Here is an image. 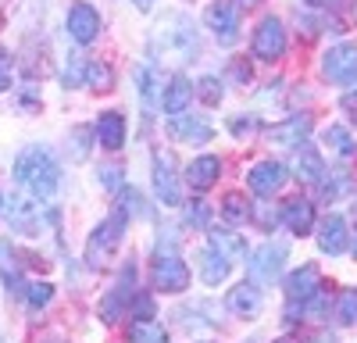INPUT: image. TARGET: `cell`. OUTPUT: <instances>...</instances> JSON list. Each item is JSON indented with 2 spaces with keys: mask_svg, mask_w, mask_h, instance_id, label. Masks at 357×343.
<instances>
[{
  "mask_svg": "<svg viewBox=\"0 0 357 343\" xmlns=\"http://www.w3.org/2000/svg\"><path fill=\"white\" fill-rule=\"evenodd\" d=\"M15 179L25 186V193L33 200H50L61 186V165L54 161V154L47 147H25L15 158Z\"/></svg>",
  "mask_w": 357,
  "mask_h": 343,
  "instance_id": "1",
  "label": "cell"
},
{
  "mask_svg": "<svg viewBox=\"0 0 357 343\" xmlns=\"http://www.w3.org/2000/svg\"><path fill=\"white\" fill-rule=\"evenodd\" d=\"M151 43H154L158 57H165V61H193L197 57V29L186 15L168 11V15H161Z\"/></svg>",
  "mask_w": 357,
  "mask_h": 343,
  "instance_id": "2",
  "label": "cell"
},
{
  "mask_svg": "<svg viewBox=\"0 0 357 343\" xmlns=\"http://www.w3.org/2000/svg\"><path fill=\"white\" fill-rule=\"evenodd\" d=\"M126 229H129V215H126L122 208H114L111 218L100 222L93 233H89V240H86V265H89V268H104L111 257H114L118 243H122Z\"/></svg>",
  "mask_w": 357,
  "mask_h": 343,
  "instance_id": "3",
  "label": "cell"
},
{
  "mask_svg": "<svg viewBox=\"0 0 357 343\" xmlns=\"http://www.w3.org/2000/svg\"><path fill=\"white\" fill-rule=\"evenodd\" d=\"M318 290H321V272H318V265H304V268H296V272L286 279V311H289V322L301 319L296 311H304Z\"/></svg>",
  "mask_w": 357,
  "mask_h": 343,
  "instance_id": "4",
  "label": "cell"
},
{
  "mask_svg": "<svg viewBox=\"0 0 357 343\" xmlns=\"http://www.w3.org/2000/svg\"><path fill=\"white\" fill-rule=\"evenodd\" d=\"M204 22L222 47H232L240 40V4L236 0H215V4H207Z\"/></svg>",
  "mask_w": 357,
  "mask_h": 343,
  "instance_id": "5",
  "label": "cell"
},
{
  "mask_svg": "<svg viewBox=\"0 0 357 343\" xmlns=\"http://www.w3.org/2000/svg\"><path fill=\"white\" fill-rule=\"evenodd\" d=\"M151 279H154V290H161V294H183L190 286V268H186L183 257L158 254L154 268H151Z\"/></svg>",
  "mask_w": 357,
  "mask_h": 343,
  "instance_id": "6",
  "label": "cell"
},
{
  "mask_svg": "<svg viewBox=\"0 0 357 343\" xmlns=\"http://www.w3.org/2000/svg\"><path fill=\"white\" fill-rule=\"evenodd\" d=\"M154 193L168 208L183 204V183H178V168H175V158L168 151L154 154Z\"/></svg>",
  "mask_w": 357,
  "mask_h": 343,
  "instance_id": "7",
  "label": "cell"
},
{
  "mask_svg": "<svg viewBox=\"0 0 357 343\" xmlns=\"http://www.w3.org/2000/svg\"><path fill=\"white\" fill-rule=\"evenodd\" d=\"M321 72L325 79H333L340 86H350L357 82V43H336L325 50L321 57Z\"/></svg>",
  "mask_w": 357,
  "mask_h": 343,
  "instance_id": "8",
  "label": "cell"
},
{
  "mask_svg": "<svg viewBox=\"0 0 357 343\" xmlns=\"http://www.w3.org/2000/svg\"><path fill=\"white\" fill-rule=\"evenodd\" d=\"M0 211H4V218H8V225L15 229V233H22V236H36L40 233V208H36L33 197L15 193V197L4 200Z\"/></svg>",
  "mask_w": 357,
  "mask_h": 343,
  "instance_id": "9",
  "label": "cell"
},
{
  "mask_svg": "<svg viewBox=\"0 0 357 343\" xmlns=\"http://www.w3.org/2000/svg\"><path fill=\"white\" fill-rule=\"evenodd\" d=\"M68 36L75 43H93L100 36V11L93 4H86V0H79V4L68 8Z\"/></svg>",
  "mask_w": 357,
  "mask_h": 343,
  "instance_id": "10",
  "label": "cell"
},
{
  "mask_svg": "<svg viewBox=\"0 0 357 343\" xmlns=\"http://www.w3.org/2000/svg\"><path fill=\"white\" fill-rule=\"evenodd\" d=\"M286 50V29L279 18H264L257 29H254V57H261V61H275V57H282Z\"/></svg>",
  "mask_w": 357,
  "mask_h": 343,
  "instance_id": "11",
  "label": "cell"
},
{
  "mask_svg": "<svg viewBox=\"0 0 357 343\" xmlns=\"http://www.w3.org/2000/svg\"><path fill=\"white\" fill-rule=\"evenodd\" d=\"M286 179H289V172H286L282 161H261V165H254V172L247 176V183H250V190H254L257 197L279 193V190L286 186Z\"/></svg>",
  "mask_w": 357,
  "mask_h": 343,
  "instance_id": "12",
  "label": "cell"
},
{
  "mask_svg": "<svg viewBox=\"0 0 357 343\" xmlns=\"http://www.w3.org/2000/svg\"><path fill=\"white\" fill-rule=\"evenodd\" d=\"M286 265V247L282 243H264L254 257H250V272L257 282H272Z\"/></svg>",
  "mask_w": 357,
  "mask_h": 343,
  "instance_id": "13",
  "label": "cell"
},
{
  "mask_svg": "<svg viewBox=\"0 0 357 343\" xmlns=\"http://www.w3.org/2000/svg\"><path fill=\"white\" fill-rule=\"evenodd\" d=\"M279 218L286 222V229L293 236H307L314 229V208H311V200H304V197H289L282 204V211H279Z\"/></svg>",
  "mask_w": 357,
  "mask_h": 343,
  "instance_id": "14",
  "label": "cell"
},
{
  "mask_svg": "<svg viewBox=\"0 0 357 343\" xmlns=\"http://www.w3.org/2000/svg\"><path fill=\"white\" fill-rule=\"evenodd\" d=\"M225 304H229L232 314H240V319H257L261 307H264V297H261V290L254 282H240V286H232V290H229Z\"/></svg>",
  "mask_w": 357,
  "mask_h": 343,
  "instance_id": "15",
  "label": "cell"
},
{
  "mask_svg": "<svg viewBox=\"0 0 357 343\" xmlns=\"http://www.w3.org/2000/svg\"><path fill=\"white\" fill-rule=\"evenodd\" d=\"M307 132H311V119L307 114H293V119L268 129V139H272L275 147H301V143L307 139Z\"/></svg>",
  "mask_w": 357,
  "mask_h": 343,
  "instance_id": "16",
  "label": "cell"
},
{
  "mask_svg": "<svg viewBox=\"0 0 357 343\" xmlns=\"http://www.w3.org/2000/svg\"><path fill=\"white\" fill-rule=\"evenodd\" d=\"M168 132L175 139H183V143H207V139H211V125L193 119V114H172Z\"/></svg>",
  "mask_w": 357,
  "mask_h": 343,
  "instance_id": "17",
  "label": "cell"
},
{
  "mask_svg": "<svg viewBox=\"0 0 357 343\" xmlns=\"http://www.w3.org/2000/svg\"><path fill=\"white\" fill-rule=\"evenodd\" d=\"M97 143L100 147H107V151H118L126 143V119L118 111H104L100 119H97Z\"/></svg>",
  "mask_w": 357,
  "mask_h": 343,
  "instance_id": "18",
  "label": "cell"
},
{
  "mask_svg": "<svg viewBox=\"0 0 357 343\" xmlns=\"http://www.w3.org/2000/svg\"><path fill=\"white\" fill-rule=\"evenodd\" d=\"M318 247L325 250V254H343L347 250V222L340 218V215H329L321 222V229H318Z\"/></svg>",
  "mask_w": 357,
  "mask_h": 343,
  "instance_id": "19",
  "label": "cell"
},
{
  "mask_svg": "<svg viewBox=\"0 0 357 343\" xmlns=\"http://www.w3.org/2000/svg\"><path fill=\"white\" fill-rule=\"evenodd\" d=\"M218 172H222V161H218L215 154H204V158H197V161L186 168V183H190L193 190H211L215 179H218Z\"/></svg>",
  "mask_w": 357,
  "mask_h": 343,
  "instance_id": "20",
  "label": "cell"
},
{
  "mask_svg": "<svg viewBox=\"0 0 357 343\" xmlns=\"http://www.w3.org/2000/svg\"><path fill=\"white\" fill-rule=\"evenodd\" d=\"M293 176L301 179V183H325V165H321V158H318L314 147H301V151H296Z\"/></svg>",
  "mask_w": 357,
  "mask_h": 343,
  "instance_id": "21",
  "label": "cell"
},
{
  "mask_svg": "<svg viewBox=\"0 0 357 343\" xmlns=\"http://www.w3.org/2000/svg\"><path fill=\"white\" fill-rule=\"evenodd\" d=\"M190 100H193V82L183 79V75H175V79L168 82L165 97H161V107H165L168 114H183V111L190 107Z\"/></svg>",
  "mask_w": 357,
  "mask_h": 343,
  "instance_id": "22",
  "label": "cell"
},
{
  "mask_svg": "<svg viewBox=\"0 0 357 343\" xmlns=\"http://www.w3.org/2000/svg\"><path fill=\"white\" fill-rule=\"evenodd\" d=\"M229 268H232V261L222 254V250H200V279L207 282V286H218L225 275H229Z\"/></svg>",
  "mask_w": 357,
  "mask_h": 343,
  "instance_id": "23",
  "label": "cell"
},
{
  "mask_svg": "<svg viewBox=\"0 0 357 343\" xmlns=\"http://www.w3.org/2000/svg\"><path fill=\"white\" fill-rule=\"evenodd\" d=\"M0 279H4V286L11 294L22 290V265H18V254L8 240H0Z\"/></svg>",
  "mask_w": 357,
  "mask_h": 343,
  "instance_id": "24",
  "label": "cell"
},
{
  "mask_svg": "<svg viewBox=\"0 0 357 343\" xmlns=\"http://www.w3.org/2000/svg\"><path fill=\"white\" fill-rule=\"evenodd\" d=\"M207 240H211V247L222 250L229 261H232V257H247V240H243L240 233H229V229H211V236H207Z\"/></svg>",
  "mask_w": 357,
  "mask_h": 343,
  "instance_id": "25",
  "label": "cell"
},
{
  "mask_svg": "<svg viewBox=\"0 0 357 343\" xmlns=\"http://www.w3.org/2000/svg\"><path fill=\"white\" fill-rule=\"evenodd\" d=\"M325 136V147H329L336 158H343V161H350L354 154H357V143H354V136L343 129V125H329L321 132Z\"/></svg>",
  "mask_w": 357,
  "mask_h": 343,
  "instance_id": "26",
  "label": "cell"
},
{
  "mask_svg": "<svg viewBox=\"0 0 357 343\" xmlns=\"http://www.w3.org/2000/svg\"><path fill=\"white\" fill-rule=\"evenodd\" d=\"M129 340L132 343H168V333L158 322H151V319H136L129 326Z\"/></svg>",
  "mask_w": 357,
  "mask_h": 343,
  "instance_id": "27",
  "label": "cell"
},
{
  "mask_svg": "<svg viewBox=\"0 0 357 343\" xmlns=\"http://www.w3.org/2000/svg\"><path fill=\"white\" fill-rule=\"evenodd\" d=\"M136 82H139V100H143V111H154L158 107V79L151 68H139L136 72Z\"/></svg>",
  "mask_w": 357,
  "mask_h": 343,
  "instance_id": "28",
  "label": "cell"
},
{
  "mask_svg": "<svg viewBox=\"0 0 357 343\" xmlns=\"http://www.w3.org/2000/svg\"><path fill=\"white\" fill-rule=\"evenodd\" d=\"M222 215H225L232 225H243V222L250 218V204H247L240 193H229V197L222 200Z\"/></svg>",
  "mask_w": 357,
  "mask_h": 343,
  "instance_id": "29",
  "label": "cell"
},
{
  "mask_svg": "<svg viewBox=\"0 0 357 343\" xmlns=\"http://www.w3.org/2000/svg\"><path fill=\"white\" fill-rule=\"evenodd\" d=\"M336 319H340V326H357V290H354V286L340 294V300H336Z\"/></svg>",
  "mask_w": 357,
  "mask_h": 343,
  "instance_id": "30",
  "label": "cell"
},
{
  "mask_svg": "<svg viewBox=\"0 0 357 343\" xmlns=\"http://www.w3.org/2000/svg\"><path fill=\"white\" fill-rule=\"evenodd\" d=\"M86 68H89V61H82V54H72L68 57V65L61 68V82L68 86H86Z\"/></svg>",
  "mask_w": 357,
  "mask_h": 343,
  "instance_id": "31",
  "label": "cell"
},
{
  "mask_svg": "<svg viewBox=\"0 0 357 343\" xmlns=\"http://www.w3.org/2000/svg\"><path fill=\"white\" fill-rule=\"evenodd\" d=\"M86 86H93V90H111V86H114L111 68L100 65V61H89V68H86Z\"/></svg>",
  "mask_w": 357,
  "mask_h": 343,
  "instance_id": "32",
  "label": "cell"
},
{
  "mask_svg": "<svg viewBox=\"0 0 357 343\" xmlns=\"http://www.w3.org/2000/svg\"><path fill=\"white\" fill-rule=\"evenodd\" d=\"M197 97H200L207 107H215V104L222 100V79H215V75H204V79L197 82Z\"/></svg>",
  "mask_w": 357,
  "mask_h": 343,
  "instance_id": "33",
  "label": "cell"
},
{
  "mask_svg": "<svg viewBox=\"0 0 357 343\" xmlns=\"http://www.w3.org/2000/svg\"><path fill=\"white\" fill-rule=\"evenodd\" d=\"M25 297H29V307H47L54 300V286L50 282H33L25 290Z\"/></svg>",
  "mask_w": 357,
  "mask_h": 343,
  "instance_id": "34",
  "label": "cell"
},
{
  "mask_svg": "<svg viewBox=\"0 0 357 343\" xmlns=\"http://www.w3.org/2000/svg\"><path fill=\"white\" fill-rule=\"evenodd\" d=\"M100 186L104 190H122V168H118V165L100 168Z\"/></svg>",
  "mask_w": 357,
  "mask_h": 343,
  "instance_id": "35",
  "label": "cell"
},
{
  "mask_svg": "<svg viewBox=\"0 0 357 343\" xmlns=\"http://www.w3.org/2000/svg\"><path fill=\"white\" fill-rule=\"evenodd\" d=\"M229 129H232V136H254L257 132V119H254V114H247V119H232L229 122Z\"/></svg>",
  "mask_w": 357,
  "mask_h": 343,
  "instance_id": "36",
  "label": "cell"
},
{
  "mask_svg": "<svg viewBox=\"0 0 357 343\" xmlns=\"http://www.w3.org/2000/svg\"><path fill=\"white\" fill-rule=\"evenodd\" d=\"M8 86H11V57L0 50V93H4Z\"/></svg>",
  "mask_w": 357,
  "mask_h": 343,
  "instance_id": "37",
  "label": "cell"
},
{
  "mask_svg": "<svg viewBox=\"0 0 357 343\" xmlns=\"http://www.w3.org/2000/svg\"><path fill=\"white\" fill-rule=\"evenodd\" d=\"M190 222H193L197 229H204V225H207V204H204V200H193V211H190Z\"/></svg>",
  "mask_w": 357,
  "mask_h": 343,
  "instance_id": "38",
  "label": "cell"
},
{
  "mask_svg": "<svg viewBox=\"0 0 357 343\" xmlns=\"http://www.w3.org/2000/svg\"><path fill=\"white\" fill-rule=\"evenodd\" d=\"M132 314H136V319H146V314H154L151 297H136V300H132Z\"/></svg>",
  "mask_w": 357,
  "mask_h": 343,
  "instance_id": "39",
  "label": "cell"
},
{
  "mask_svg": "<svg viewBox=\"0 0 357 343\" xmlns=\"http://www.w3.org/2000/svg\"><path fill=\"white\" fill-rule=\"evenodd\" d=\"M232 75L240 79V82H247V79H250V65H243V61H236V65H232Z\"/></svg>",
  "mask_w": 357,
  "mask_h": 343,
  "instance_id": "40",
  "label": "cell"
},
{
  "mask_svg": "<svg viewBox=\"0 0 357 343\" xmlns=\"http://www.w3.org/2000/svg\"><path fill=\"white\" fill-rule=\"evenodd\" d=\"M343 107L350 111V119L357 122V93H347V97H343Z\"/></svg>",
  "mask_w": 357,
  "mask_h": 343,
  "instance_id": "41",
  "label": "cell"
},
{
  "mask_svg": "<svg viewBox=\"0 0 357 343\" xmlns=\"http://www.w3.org/2000/svg\"><path fill=\"white\" fill-rule=\"evenodd\" d=\"M257 222H261V225H272V222H275V215H268V211L261 208V211H257Z\"/></svg>",
  "mask_w": 357,
  "mask_h": 343,
  "instance_id": "42",
  "label": "cell"
},
{
  "mask_svg": "<svg viewBox=\"0 0 357 343\" xmlns=\"http://www.w3.org/2000/svg\"><path fill=\"white\" fill-rule=\"evenodd\" d=\"M307 4H314V8H325V4H336V0H307Z\"/></svg>",
  "mask_w": 357,
  "mask_h": 343,
  "instance_id": "43",
  "label": "cell"
},
{
  "mask_svg": "<svg viewBox=\"0 0 357 343\" xmlns=\"http://www.w3.org/2000/svg\"><path fill=\"white\" fill-rule=\"evenodd\" d=\"M132 4H136V8H143V11H146V8H151V0H132Z\"/></svg>",
  "mask_w": 357,
  "mask_h": 343,
  "instance_id": "44",
  "label": "cell"
},
{
  "mask_svg": "<svg viewBox=\"0 0 357 343\" xmlns=\"http://www.w3.org/2000/svg\"><path fill=\"white\" fill-rule=\"evenodd\" d=\"M350 250H354V257H357V233H354V243H350Z\"/></svg>",
  "mask_w": 357,
  "mask_h": 343,
  "instance_id": "45",
  "label": "cell"
},
{
  "mask_svg": "<svg viewBox=\"0 0 357 343\" xmlns=\"http://www.w3.org/2000/svg\"><path fill=\"white\" fill-rule=\"evenodd\" d=\"M275 343H296V340H275Z\"/></svg>",
  "mask_w": 357,
  "mask_h": 343,
  "instance_id": "46",
  "label": "cell"
},
{
  "mask_svg": "<svg viewBox=\"0 0 357 343\" xmlns=\"http://www.w3.org/2000/svg\"><path fill=\"white\" fill-rule=\"evenodd\" d=\"M243 343H257V340H243Z\"/></svg>",
  "mask_w": 357,
  "mask_h": 343,
  "instance_id": "47",
  "label": "cell"
},
{
  "mask_svg": "<svg viewBox=\"0 0 357 343\" xmlns=\"http://www.w3.org/2000/svg\"><path fill=\"white\" fill-rule=\"evenodd\" d=\"M0 208H4V197H0Z\"/></svg>",
  "mask_w": 357,
  "mask_h": 343,
  "instance_id": "48",
  "label": "cell"
},
{
  "mask_svg": "<svg viewBox=\"0 0 357 343\" xmlns=\"http://www.w3.org/2000/svg\"><path fill=\"white\" fill-rule=\"evenodd\" d=\"M250 4H257V0H250Z\"/></svg>",
  "mask_w": 357,
  "mask_h": 343,
  "instance_id": "49",
  "label": "cell"
},
{
  "mask_svg": "<svg viewBox=\"0 0 357 343\" xmlns=\"http://www.w3.org/2000/svg\"><path fill=\"white\" fill-rule=\"evenodd\" d=\"M0 343H4V336H0Z\"/></svg>",
  "mask_w": 357,
  "mask_h": 343,
  "instance_id": "50",
  "label": "cell"
}]
</instances>
